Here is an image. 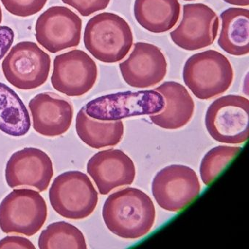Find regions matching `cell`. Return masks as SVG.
<instances>
[{"instance_id":"cell-17","label":"cell","mask_w":249,"mask_h":249,"mask_svg":"<svg viewBox=\"0 0 249 249\" xmlns=\"http://www.w3.org/2000/svg\"><path fill=\"white\" fill-rule=\"evenodd\" d=\"M154 91L164 97L165 106L160 113L150 115L151 122L165 129H178L186 126L195 111V102L184 86L167 81Z\"/></svg>"},{"instance_id":"cell-29","label":"cell","mask_w":249,"mask_h":249,"mask_svg":"<svg viewBox=\"0 0 249 249\" xmlns=\"http://www.w3.org/2000/svg\"><path fill=\"white\" fill-rule=\"evenodd\" d=\"M2 8H1V6H0V24L2 23Z\"/></svg>"},{"instance_id":"cell-11","label":"cell","mask_w":249,"mask_h":249,"mask_svg":"<svg viewBox=\"0 0 249 249\" xmlns=\"http://www.w3.org/2000/svg\"><path fill=\"white\" fill-rule=\"evenodd\" d=\"M82 20L70 8L53 6L37 18L36 38L37 43L52 53L77 47L80 44Z\"/></svg>"},{"instance_id":"cell-20","label":"cell","mask_w":249,"mask_h":249,"mask_svg":"<svg viewBox=\"0 0 249 249\" xmlns=\"http://www.w3.org/2000/svg\"><path fill=\"white\" fill-rule=\"evenodd\" d=\"M75 129L80 139L94 149L118 145L122 141L124 132L122 120L100 121L92 119L86 113L84 107L77 114Z\"/></svg>"},{"instance_id":"cell-9","label":"cell","mask_w":249,"mask_h":249,"mask_svg":"<svg viewBox=\"0 0 249 249\" xmlns=\"http://www.w3.org/2000/svg\"><path fill=\"white\" fill-rule=\"evenodd\" d=\"M151 189L156 202L161 208L178 212L199 195L201 186L197 175L191 167L172 164L157 173Z\"/></svg>"},{"instance_id":"cell-12","label":"cell","mask_w":249,"mask_h":249,"mask_svg":"<svg viewBox=\"0 0 249 249\" xmlns=\"http://www.w3.org/2000/svg\"><path fill=\"white\" fill-rule=\"evenodd\" d=\"M218 28L219 18L212 8L204 4H187L183 5V18L170 33V38L180 49L199 50L214 43Z\"/></svg>"},{"instance_id":"cell-4","label":"cell","mask_w":249,"mask_h":249,"mask_svg":"<svg viewBox=\"0 0 249 249\" xmlns=\"http://www.w3.org/2000/svg\"><path fill=\"white\" fill-rule=\"evenodd\" d=\"M49 200L61 216L81 220L94 212L98 203V193L87 174L72 170L54 179L49 189Z\"/></svg>"},{"instance_id":"cell-22","label":"cell","mask_w":249,"mask_h":249,"mask_svg":"<svg viewBox=\"0 0 249 249\" xmlns=\"http://www.w3.org/2000/svg\"><path fill=\"white\" fill-rule=\"evenodd\" d=\"M40 249H87L82 231L65 221L52 223L43 230L39 237Z\"/></svg>"},{"instance_id":"cell-19","label":"cell","mask_w":249,"mask_h":249,"mask_svg":"<svg viewBox=\"0 0 249 249\" xmlns=\"http://www.w3.org/2000/svg\"><path fill=\"white\" fill-rule=\"evenodd\" d=\"M221 30L218 45L226 53L234 56L249 53V10L230 8L220 15Z\"/></svg>"},{"instance_id":"cell-26","label":"cell","mask_w":249,"mask_h":249,"mask_svg":"<svg viewBox=\"0 0 249 249\" xmlns=\"http://www.w3.org/2000/svg\"><path fill=\"white\" fill-rule=\"evenodd\" d=\"M1 249H36L33 243L25 237L20 236H8L0 240Z\"/></svg>"},{"instance_id":"cell-13","label":"cell","mask_w":249,"mask_h":249,"mask_svg":"<svg viewBox=\"0 0 249 249\" xmlns=\"http://www.w3.org/2000/svg\"><path fill=\"white\" fill-rule=\"evenodd\" d=\"M53 176L49 156L39 148H25L11 155L5 168V179L11 188H33L46 191Z\"/></svg>"},{"instance_id":"cell-3","label":"cell","mask_w":249,"mask_h":249,"mask_svg":"<svg viewBox=\"0 0 249 249\" xmlns=\"http://www.w3.org/2000/svg\"><path fill=\"white\" fill-rule=\"evenodd\" d=\"M183 81L199 100L224 94L232 84L234 71L227 57L217 51L195 53L185 63Z\"/></svg>"},{"instance_id":"cell-6","label":"cell","mask_w":249,"mask_h":249,"mask_svg":"<svg viewBox=\"0 0 249 249\" xmlns=\"http://www.w3.org/2000/svg\"><path fill=\"white\" fill-rule=\"evenodd\" d=\"M249 100L234 94L215 100L205 115L207 131L221 143L246 142L249 136Z\"/></svg>"},{"instance_id":"cell-2","label":"cell","mask_w":249,"mask_h":249,"mask_svg":"<svg viewBox=\"0 0 249 249\" xmlns=\"http://www.w3.org/2000/svg\"><path fill=\"white\" fill-rule=\"evenodd\" d=\"M133 41L129 24L113 13H102L92 17L84 30L86 49L103 63H116L124 59Z\"/></svg>"},{"instance_id":"cell-21","label":"cell","mask_w":249,"mask_h":249,"mask_svg":"<svg viewBox=\"0 0 249 249\" xmlns=\"http://www.w3.org/2000/svg\"><path fill=\"white\" fill-rule=\"evenodd\" d=\"M31 126L30 113L11 87L0 82V130L13 137L27 135Z\"/></svg>"},{"instance_id":"cell-30","label":"cell","mask_w":249,"mask_h":249,"mask_svg":"<svg viewBox=\"0 0 249 249\" xmlns=\"http://www.w3.org/2000/svg\"><path fill=\"white\" fill-rule=\"evenodd\" d=\"M183 1H186V2H190V1H196V0H183Z\"/></svg>"},{"instance_id":"cell-5","label":"cell","mask_w":249,"mask_h":249,"mask_svg":"<svg viewBox=\"0 0 249 249\" xmlns=\"http://www.w3.org/2000/svg\"><path fill=\"white\" fill-rule=\"evenodd\" d=\"M47 215V205L38 192L14 189L0 204V228L6 234L30 237L40 231Z\"/></svg>"},{"instance_id":"cell-28","label":"cell","mask_w":249,"mask_h":249,"mask_svg":"<svg viewBox=\"0 0 249 249\" xmlns=\"http://www.w3.org/2000/svg\"><path fill=\"white\" fill-rule=\"evenodd\" d=\"M226 3L235 6H249V0H223Z\"/></svg>"},{"instance_id":"cell-15","label":"cell","mask_w":249,"mask_h":249,"mask_svg":"<svg viewBox=\"0 0 249 249\" xmlns=\"http://www.w3.org/2000/svg\"><path fill=\"white\" fill-rule=\"evenodd\" d=\"M87 173L100 195H106L116 188L132 184L136 170L127 154L121 150L108 149L97 153L89 160Z\"/></svg>"},{"instance_id":"cell-23","label":"cell","mask_w":249,"mask_h":249,"mask_svg":"<svg viewBox=\"0 0 249 249\" xmlns=\"http://www.w3.org/2000/svg\"><path fill=\"white\" fill-rule=\"evenodd\" d=\"M241 149L240 147L220 145L210 150L200 164V176L204 184H211Z\"/></svg>"},{"instance_id":"cell-7","label":"cell","mask_w":249,"mask_h":249,"mask_svg":"<svg viewBox=\"0 0 249 249\" xmlns=\"http://www.w3.org/2000/svg\"><path fill=\"white\" fill-rule=\"evenodd\" d=\"M165 101L154 90L124 91L97 97L84 106L89 117L100 121H118L132 116L157 114L164 109Z\"/></svg>"},{"instance_id":"cell-16","label":"cell","mask_w":249,"mask_h":249,"mask_svg":"<svg viewBox=\"0 0 249 249\" xmlns=\"http://www.w3.org/2000/svg\"><path fill=\"white\" fill-rule=\"evenodd\" d=\"M33 128L46 137L63 135L71 127L73 119L72 103L52 92L40 93L29 103Z\"/></svg>"},{"instance_id":"cell-10","label":"cell","mask_w":249,"mask_h":249,"mask_svg":"<svg viewBox=\"0 0 249 249\" xmlns=\"http://www.w3.org/2000/svg\"><path fill=\"white\" fill-rule=\"evenodd\" d=\"M98 76L96 62L84 51H70L53 60L52 86L68 97H81L94 87Z\"/></svg>"},{"instance_id":"cell-1","label":"cell","mask_w":249,"mask_h":249,"mask_svg":"<svg viewBox=\"0 0 249 249\" xmlns=\"http://www.w3.org/2000/svg\"><path fill=\"white\" fill-rule=\"evenodd\" d=\"M103 218L107 228L118 237L141 238L154 226L155 207L150 196L141 189L125 188L107 198Z\"/></svg>"},{"instance_id":"cell-18","label":"cell","mask_w":249,"mask_h":249,"mask_svg":"<svg viewBox=\"0 0 249 249\" xmlns=\"http://www.w3.org/2000/svg\"><path fill=\"white\" fill-rule=\"evenodd\" d=\"M178 0H135L134 15L140 26L153 33L172 30L180 15Z\"/></svg>"},{"instance_id":"cell-24","label":"cell","mask_w":249,"mask_h":249,"mask_svg":"<svg viewBox=\"0 0 249 249\" xmlns=\"http://www.w3.org/2000/svg\"><path fill=\"white\" fill-rule=\"evenodd\" d=\"M1 2L8 12L24 18L41 11L48 0H1Z\"/></svg>"},{"instance_id":"cell-27","label":"cell","mask_w":249,"mask_h":249,"mask_svg":"<svg viewBox=\"0 0 249 249\" xmlns=\"http://www.w3.org/2000/svg\"><path fill=\"white\" fill-rule=\"evenodd\" d=\"M14 30L7 26L0 27V61L2 60L12 46L14 41Z\"/></svg>"},{"instance_id":"cell-25","label":"cell","mask_w":249,"mask_h":249,"mask_svg":"<svg viewBox=\"0 0 249 249\" xmlns=\"http://www.w3.org/2000/svg\"><path fill=\"white\" fill-rule=\"evenodd\" d=\"M65 5L76 10L83 17H89L108 6L111 0H62Z\"/></svg>"},{"instance_id":"cell-14","label":"cell","mask_w":249,"mask_h":249,"mask_svg":"<svg viewBox=\"0 0 249 249\" xmlns=\"http://www.w3.org/2000/svg\"><path fill=\"white\" fill-rule=\"evenodd\" d=\"M119 69L128 85L134 88H149L165 78L167 62L160 48L138 42L134 44L129 58L119 64Z\"/></svg>"},{"instance_id":"cell-8","label":"cell","mask_w":249,"mask_h":249,"mask_svg":"<svg viewBox=\"0 0 249 249\" xmlns=\"http://www.w3.org/2000/svg\"><path fill=\"white\" fill-rule=\"evenodd\" d=\"M50 56L36 43L23 41L11 48L2 64L7 81L21 90L38 88L47 81Z\"/></svg>"}]
</instances>
